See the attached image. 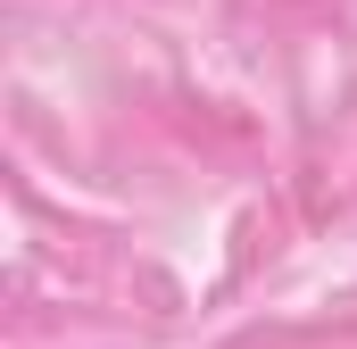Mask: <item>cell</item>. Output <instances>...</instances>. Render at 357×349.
Masks as SVG:
<instances>
[]
</instances>
